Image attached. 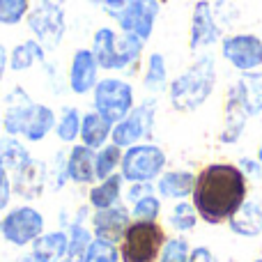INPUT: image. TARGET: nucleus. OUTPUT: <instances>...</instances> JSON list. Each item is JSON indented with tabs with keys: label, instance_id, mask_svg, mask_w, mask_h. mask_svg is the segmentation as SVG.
Returning a JSON list of instances; mask_svg holds the SVG:
<instances>
[{
	"label": "nucleus",
	"instance_id": "obj_1",
	"mask_svg": "<svg viewBox=\"0 0 262 262\" xmlns=\"http://www.w3.org/2000/svg\"><path fill=\"white\" fill-rule=\"evenodd\" d=\"M251 193V182L239 166L232 161L205 163L195 177V189L191 193L200 221L207 226H223L244 205Z\"/></svg>",
	"mask_w": 262,
	"mask_h": 262
},
{
	"label": "nucleus",
	"instance_id": "obj_2",
	"mask_svg": "<svg viewBox=\"0 0 262 262\" xmlns=\"http://www.w3.org/2000/svg\"><path fill=\"white\" fill-rule=\"evenodd\" d=\"M219 83V64L212 51H203L198 58L170 78L168 85V101L177 113H195L212 99Z\"/></svg>",
	"mask_w": 262,
	"mask_h": 262
},
{
	"label": "nucleus",
	"instance_id": "obj_3",
	"mask_svg": "<svg viewBox=\"0 0 262 262\" xmlns=\"http://www.w3.org/2000/svg\"><path fill=\"white\" fill-rule=\"evenodd\" d=\"M92 53L106 72H136L145 51V41L129 32H118L111 26H101L92 35Z\"/></svg>",
	"mask_w": 262,
	"mask_h": 262
},
{
	"label": "nucleus",
	"instance_id": "obj_4",
	"mask_svg": "<svg viewBox=\"0 0 262 262\" xmlns=\"http://www.w3.org/2000/svg\"><path fill=\"white\" fill-rule=\"evenodd\" d=\"M67 0H32L30 12L26 16V26L30 35L53 53L64 39L67 32V14H64Z\"/></svg>",
	"mask_w": 262,
	"mask_h": 262
},
{
	"label": "nucleus",
	"instance_id": "obj_5",
	"mask_svg": "<svg viewBox=\"0 0 262 262\" xmlns=\"http://www.w3.org/2000/svg\"><path fill=\"white\" fill-rule=\"evenodd\" d=\"M166 239L159 221H131L120 242V262H159Z\"/></svg>",
	"mask_w": 262,
	"mask_h": 262
},
{
	"label": "nucleus",
	"instance_id": "obj_6",
	"mask_svg": "<svg viewBox=\"0 0 262 262\" xmlns=\"http://www.w3.org/2000/svg\"><path fill=\"white\" fill-rule=\"evenodd\" d=\"M92 106L108 122L113 124L120 122V120L127 118L136 106L134 85L127 78H118V76L99 78V83L92 90Z\"/></svg>",
	"mask_w": 262,
	"mask_h": 262
},
{
	"label": "nucleus",
	"instance_id": "obj_7",
	"mask_svg": "<svg viewBox=\"0 0 262 262\" xmlns=\"http://www.w3.org/2000/svg\"><path fill=\"white\" fill-rule=\"evenodd\" d=\"M168 166V154L154 143H138L124 149L120 175L124 182H157Z\"/></svg>",
	"mask_w": 262,
	"mask_h": 262
},
{
	"label": "nucleus",
	"instance_id": "obj_8",
	"mask_svg": "<svg viewBox=\"0 0 262 262\" xmlns=\"http://www.w3.org/2000/svg\"><path fill=\"white\" fill-rule=\"evenodd\" d=\"M221 60L237 74L262 69V37L258 32H228L219 41Z\"/></svg>",
	"mask_w": 262,
	"mask_h": 262
},
{
	"label": "nucleus",
	"instance_id": "obj_9",
	"mask_svg": "<svg viewBox=\"0 0 262 262\" xmlns=\"http://www.w3.org/2000/svg\"><path fill=\"white\" fill-rule=\"evenodd\" d=\"M157 97H147L145 101L134 106V111L124 120L113 124V134H111V143L118 147L127 149L131 145L147 143L154 134V122H157Z\"/></svg>",
	"mask_w": 262,
	"mask_h": 262
},
{
	"label": "nucleus",
	"instance_id": "obj_10",
	"mask_svg": "<svg viewBox=\"0 0 262 262\" xmlns=\"http://www.w3.org/2000/svg\"><path fill=\"white\" fill-rule=\"evenodd\" d=\"M44 226H46V221L39 209L30 207V205H18V207H12L3 216L0 235L5 237L7 244L23 249V246L32 244L44 232Z\"/></svg>",
	"mask_w": 262,
	"mask_h": 262
},
{
	"label": "nucleus",
	"instance_id": "obj_11",
	"mask_svg": "<svg viewBox=\"0 0 262 262\" xmlns=\"http://www.w3.org/2000/svg\"><path fill=\"white\" fill-rule=\"evenodd\" d=\"M223 39V26L219 23L212 0H195L189 21V51L203 53Z\"/></svg>",
	"mask_w": 262,
	"mask_h": 262
},
{
	"label": "nucleus",
	"instance_id": "obj_12",
	"mask_svg": "<svg viewBox=\"0 0 262 262\" xmlns=\"http://www.w3.org/2000/svg\"><path fill=\"white\" fill-rule=\"evenodd\" d=\"M161 14V0H131L120 14H115L113 21L118 23L120 32H129L143 39L145 44L154 35V26Z\"/></svg>",
	"mask_w": 262,
	"mask_h": 262
},
{
	"label": "nucleus",
	"instance_id": "obj_13",
	"mask_svg": "<svg viewBox=\"0 0 262 262\" xmlns=\"http://www.w3.org/2000/svg\"><path fill=\"white\" fill-rule=\"evenodd\" d=\"M37 101L23 90L21 85H14L12 90L5 97V111L0 115V122H3V131L7 136H23L28 122L32 118V111H35Z\"/></svg>",
	"mask_w": 262,
	"mask_h": 262
},
{
	"label": "nucleus",
	"instance_id": "obj_14",
	"mask_svg": "<svg viewBox=\"0 0 262 262\" xmlns=\"http://www.w3.org/2000/svg\"><path fill=\"white\" fill-rule=\"evenodd\" d=\"M99 62H97L92 49H76L69 62L67 85L74 95H90L99 83Z\"/></svg>",
	"mask_w": 262,
	"mask_h": 262
},
{
	"label": "nucleus",
	"instance_id": "obj_15",
	"mask_svg": "<svg viewBox=\"0 0 262 262\" xmlns=\"http://www.w3.org/2000/svg\"><path fill=\"white\" fill-rule=\"evenodd\" d=\"M131 221H134L131 219V209L122 203L113 205L108 209H95V214H92V235L97 239L113 242V244L120 246Z\"/></svg>",
	"mask_w": 262,
	"mask_h": 262
},
{
	"label": "nucleus",
	"instance_id": "obj_16",
	"mask_svg": "<svg viewBox=\"0 0 262 262\" xmlns=\"http://www.w3.org/2000/svg\"><path fill=\"white\" fill-rule=\"evenodd\" d=\"M226 226L232 235L244 237V239L262 237V189H251L249 198L232 214Z\"/></svg>",
	"mask_w": 262,
	"mask_h": 262
},
{
	"label": "nucleus",
	"instance_id": "obj_17",
	"mask_svg": "<svg viewBox=\"0 0 262 262\" xmlns=\"http://www.w3.org/2000/svg\"><path fill=\"white\" fill-rule=\"evenodd\" d=\"M49 180V168L41 159H28L21 168L14 170L12 177V191L23 200H37L46 189Z\"/></svg>",
	"mask_w": 262,
	"mask_h": 262
},
{
	"label": "nucleus",
	"instance_id": "obj_18",
	"mask_svg": "<svg viewBox=\"0 0 262 262\" xmlns=\"http://www.w3.org/2000/svg\"><path fill=\"white\" fill-rule=\"evenodd\" d=\"M223 118H221V129H219V143L221 145H237L246 134V127H249V115H246L244 106L239 104L232 92H223Z\"/></svg>",
	"mask_w": 262,
	"mask_h": 262
},
{
	"label": "nucleus",
	"instance_id": "obj_19",
	"mask_svg": "<svg viewBox=\"0 0 262 262\" xmlns=\"http://www.w3.org/2000/svg\"><path fill=\"white\" fill-rule=\"evenodd\" d=\"M226 90L239 99V104L244 106L246 115L251 120L262 115V69L239 74L235 81L228 83Z\"/></svg>",
	"mask_w": 262,
	"mask_h": 262
},
{
	"label": "nucleus",
	"instance_id": "obj_20",
	"mask_svg": "<svg viewBox=\"0 0 262 262\" xmlns=\"http://www.w3.org/2000/svg\"><path fill=\"white\" fill-rule=\"evenodd\" d=\"M195 177L198 172L189 170V168H172V170H163L159 180L154 182L157 193L161 200H191V193L195 189Z\"/></svg>",
	"mask_w": 262,
	"mask_h": 262
},
{
	"label": "nucleus",
	"instance_id": "obj_21",
	"mask_svg": "<svg viewBox=\"0 0 262 262\" xmlns=\"http://www.w3.org/2000/svg\"><path fill=\"white\" fill-rule=\"evenodd\" d=\"M95 152L97 149L78 143L72 145L67 152V177L74 184H95L97 182V168H95Z\"/></svg>",
	"mask_w": 262,
	"mask_h": 262
},
{
	"label": "nucleus",
	"instance_id": "obj_22",
	"mask_svg": "<svg viewBox=\"0 0 262 262\" xmlns=\"http://www.w3.org/2000/svg\"><path fill=\"white\" fill-rule=\"evenodd\" d=\"M69 244V232L64 230H53V232H41L35 242H32V251L39 262H62L67 253Z\"/></svg>",
	"mask_w": 262,
	"mask_h": 262
},
{
	"label": "nucleus",
	"instance_id": "obj_23",
	"mask_svg": "<svg viewBox=\"0 0 262 262\" xmlns=\"http://www.w3.org/2000/svg\"><path fill=\"white\" fill-rule=\"evenodd\" d=\"M122 184L124 177L120 172L106 177V180H99L90 186V193H88V200H90L92 209H108L113 205L122 203Z\"/></svg>",
	"mask_w": 262,
	"mask_h": 262
},
{
	"label": "nucleus",
	"instance_id": "obj_24",
	"mask_svg": "<svg viewBox=\"0 0 262 262\" xmlns=\"http://www.w3.org/2000/svg\"><path fill=\"white\" fill-rule=\"evenodd\" d=\"M111 134H113V122H108L106 118H101L97 111H88L81 120V143L88 145L92 149L104 147L111 140Z\"/></svg>",
	"mask_w": 262,
	"mask_h": 262
},
{
	"label": "nucleus",
	"instance_id": "obj_25",
	"mask_svg": "<svg viewBox=\"0 0 262 262\" xmlns=\"http://www.w3.org/2000/svg\"><path fill=\"white\" fill-rule=\"evenodd\" d=\"M168 85H170V76H168L166 55L159 53V51H152V53L147 55V60H145L143 88L152 97H157V95H161V92H168Z\"/></svg>",
	"mask_w": 262,
	"mask_h": 262
},
{
	"label": "nucleus",
	"instance_id": "obj_26",
	"mask_svg": "<svg viewBox=\"0 0 262 262\" xmlns=\"http://www.w3.org/2000/svg\"><path fill=\"white\" fill-rule=\"evenodd\" d=\"M35 64H46V49L35 37L21 41V44H16L9 51V69H12V72H16V74L28 72V69H32Z\"/></svg>",
	"mask_w": 262,
	"mask_h": 262
},
{
	"label": "nucleus",
	"instance_id": "obj_27",
	"mask_svg": "<svg viewBox=\"0 0 262 262\" xmlns=\"http://www.w3.org/2000/svg\"><path fill=\"white\" fill-rule=\"evenodd\" d=\"M55 122H58L55 111L51 108V106L37 101L35 111H32V118H30V122H28V127L23 131L21 138H26L28 143H41V140L55 129Z\"/></svg>",
	"mask_w": 262,
	"mask_h": 262
},
{
	"label": "nucleus",
	"instance_id": "obj_28",
	"mask_svg": "<svg viewBox=\"0 0 262 262\" xmlns=\"http://www.w3.org/2000/svg\"><path fill=\"white\" fill-rule=\"evenodd\" d=\"M69 244H67V253H64V260L62 262H85V255H88V249H90L92 235L90 228L83 226V221H74L69 223Z\"/></svg>",
	"mask_w": 262,
	"mask_h": 262
},
{
	"label": "nucleus",
	"instance_id": "obj_29",
	"mask_svg": "<svg viewBox=\"0 0 262 262\" xmlns=\"http://www.w3.org/2000/svg\"><path fill=\"white\" fill-rule=\"evenodd\" d=\"M198 221H200V216L191 200H177V203L172 205V209L168 212V226H170L177 235L193 232Z\"/></svg>",
	"mask_w": 262,
	"mask_h": 262
},
{
	"label": "nucleus",
	"instance_id": "obj_30",
	"mask_svg": "<svg viewBox=\"0 0 262 262\" xmlns=\"http://www.w3.org/2000/svg\"><path fill=\"white\" fill-rule=\"evenodd\" d=\"M122 154L124 149L118 147L115 143H106L104 147H99L95 152V168H97V182L106 180V177L115 175L120 170V163H122Z\"/></svg>",
	"mask_w": 262,
	"mask_h": 262
},
{
	"label": "nucleus",
	"instance_id": "obj_31",
	"mask_svg": "<svg viewBox=\"0 0 262 262\" xmlns=\"http://www.w3.org/2000/svg\"><path fill=\"white\" fill-rule=\"evenodd\" d=\"M30 159V152L26 149V145L16 138V136H3L0 140V166L7 170H16Z\"/></svg>",
	"mask_w": 262,
	"mask_h": 262
},
{
	"label": "nucleus",
	"instance_id": "obj_32",
	"mask_svg": "<svg viewBox=\"0 0 262 262\" xmlns=\"http://www.w3.org/2000/svg\"><path fill=\"white\" fill-rule=\"evenodd\" d=\"M81 111L76 106H64L62 113L58 115V122H55V134L62 143H74V140L81 136Z\"/></svg>",
	"mask_w": 262,
	"mask_h": 262
},
{
	"label": "nucleus",
	"instance_id": "obj_33",
	"mask_svg": "<svg viewBox=\"0 0 262 262\" xmlns=\"http://www.w3.org/2000/svg\"><path fill=\"white\" fill-rule=\"evenodd\" d=\"M32 0H0V26L14 28L26 21Z\"/></svg>",
	"mask_w": 262,
	"mask_h": 262
},
{
	"label": "nucleus",
	"instance_id": "obj_34",
	"mask_svg": "<svg viewBox=\"0 0 262 262\" xmlns=\"http://www.w3.org/2000/svg\"><path fill=\"white\" fill-rule=\"evenodd\" d=\"M161 207H163V203L159 198V193H149L131 205V219L134 221H159Z\"/></svg>",
	"mask_w": 262,
	"mask_h": 262
},
{
	"label": "nucleus",
	"instance_id": "obj_35",
	"mask_svg": "<svg viewBox=\"0 0 262 262\" xmlns=\"http://www.w3.org/2000/svg\"><path fill=\"white\" fill-rule=\"evenodd\" d=\"M189 255H191L189 239L184 235H175L166 239L161 255H159V262H189Z\"/></svg>",
	"mask_w": 262,
	"mask_h": 262
},
{
	"label": "nucleus",
	"instance_id": "obj_36",
	"mask_svg": "<svg viewBox=\"0 0 262 262\" xmlns=\"http://www.w3.org/2000/svg\"><path fill=\"white\" fill-rule=\"evenodd\" d=\"M85 262H120V246L106 239H92Z\"/></svg>",
	"mask_w": 262,
	"mask_h": 262
},
{
	"label": "nucleus",
	"instance_id": "obj_37",
	"mask_svg": "<svg viewBox=\"0 0 262 262\" xmlns=\"http://www.w3.org/2000/svg\"><path fill=\"white\" fill-rule=\"evenodd\" d=\"M235 163L239 166V170L244 172L246 177H249V182L262 180V166H260L258 157H239Z\"/></svg>",
	"mask_w": 262,
	"mask_h": 262
},
{
	"label": "nucleus",
	"instance_id": "obj_38",
	"mask_svg": "<svg viewBox=\"0 0 262 262\" xmlns=\"http://www.w3.org/2000/svg\"><path fill=\"white\" fill-rule=\"evenodd\" d=\"M149 193H157V186L154 182H131L127 189V205H134L136 200L145 198Z\"/></svg>",
	"mask_w": 262,
	"mask_h": 262
},
{
	"label": "nucleus",
	"instance_id": "obj_39",
	"mask_svg": "<svg viewBox=\"0 0 262 262\" xmlns=\"http://www.w3.org/2000/svg\"><path fill=\"white\" fill-rule=\"evenodd\" d=\"M12 180H9V170L0 166V209L9 207V200H12Z\"/></svg>",
	"mask_w": 262,
	"mask_h": 262
},
{
	"label": "nucleus",
	"instance_id": "obj_40",
	"mask_svg": "<svg viewBox=\"0 0 262 262\" xmlns=\"http://www.w3.org/2000/svg\"><path fill=\"white\" fill-rule=\"evenodd\" d=\"M189 262H219L216 255L212 253V249L209 246H193L191 249V255H189Z\"/></svg>",
	"mask_w": 262,
	"mask_h": 262
},
{
	"label": "nucleus",
	"instance_id": "obj_41",
	"mask_svg": "<svg viewBox=\"0 0 262 262\" xmlns=\"http://www.w3.org/2000/svg\"><path fill=\"white\" fill-rule=\"evenodd\" d=\"M129 3H131V0H104V3H101V9H104L111 18H115V14L122 12Z\"/></svg>",
	"mask_w": 262,
	"mask_h": 262
},
{
	"label": "nucleus",
	"instance_id": "obj_42",
	"mask_svg": "<svg viewBox=\"0 0 262 262\" xmlns=\"http://www.w3.org/2000/svg\"><path fill=\"white\" fill-rule=\"evenodd\" d=\"M7 69H9V53H7V49L0 44V83H3L5 72H7Z\"/></svg>",
	"mask_w": 262,
	"mask_h": 262
},
{
	"label": "nucleus",
	"instance_id": "obj_43",
	"mask_svg": "<svg viewBox=\"0 0 262 262\" xmlns=\"http://www.w3.org/2000/svg\"><path fill=\"white\" fill-rule=\"evenodd\" d=\"M18 262H39V260H37V258H35V255H32V253H28V255H23V258L18 260Z\"/></svg>",
	"mask_w": 262,
	"mask_h": 262
},
{
	"label": "nucleus",
	"instance_id": "obj_44",
	"mask_svg": "<svg viewBox=\"0 0 262 262\" xmlns=\"http://www.w3.org/2000/svg\"><path fill=\"white\" fill-rule=\"evenodd\" d=\"M255 157H258V161H260V166H262V140L258 143V149H255Z\"/></svg>",
	"mask_w": 262,
	"mask_h": 262
},
{
	"label": "nucleus",
	"instance_id": "obj_45",
	"mask_svg": "<svg viewBox=\"0 0 262 262\" xmlns=\"http://www.w3.org/2000/svg\"><path fill=\"white\" fill-rule=\"evenodd\" d=\"M88 3L95 5V7H101V3H104V0H88Z\"/></svg>",
	"mask_w": 262,
	"mask_h": 262
},
{
	"label": "nucleus",
	"instance_id": "obj_46",
	"mask_svg": "<svg viewBox=\"0 0 262 262\" xmlns=\"http://www.w3.org/2000/svg\"><path fill=\"white\" fill-rule=\"evenodd\" d=\"M251 262H262V258H255V260H251Z\"/></svg>",
	"mask_w": 262,
	"mask_h": 262
},
{
	"label": "nucleus",
	"instance_id": "obj_47",
	"mask_svg": "<svg viewBox=\"0 0 262 262\" xmlns=\"http://www.w3.org/2000/svg\"><path fill=\"white\" fill-rule=\"evenodd\" d=\"M228 262H235V260H228Z\"/></svg>",
	"mask_w": 262,
	"mask_h": 262
},
{
	"label": "nucleus",
	"instance_id": "obj_48",
	"mask_svg": "<svg viewBox=\"0 0 262 262\" xmlns=\"http://www.w3.org/2000/svg\"><path fill=\"white\" fill-rule=\"evenodd\" d=\"M0 223H3V219H0Z\"/></svg>",
	"mask_w": 262,
	"mask_h": 262
},
{
	"label": "nucleus",
	"instance_id": "obj_49",
	"mask_svg": "<svg viewBox=\"0 0 262 262\" xmlns=\"http://www.w3.org/2000/svg\"><path fill=\"white\" fill-rule=\"evenodd\" d=\"M0 140H3V136H0Z\"/></svg>",
	"mask_w": 262,
	"mask_h": 262
}]
</instances>
